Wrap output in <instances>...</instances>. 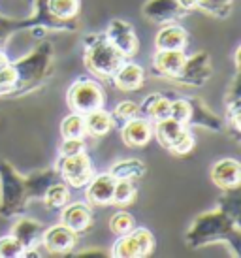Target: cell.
<instances>
[{
	"instance_id": "6da1fadb",
	"label": "cell",
	"mask_w": 241,
	"mask_h": 258,
	"mask_svg": "<svg viewBox=\"0 0 241 258\" xmlns=\"http://www.w3.org/2000/svg\"><path fill=\"white\" fill-rule=\"evenodd\" d=\"M120 64V51L111 43H98L89 53V66L100 76L113 74Z\"/></svg>"
},
{
	"instance_id": "7a4b0ae2",
	"label": "cell",
	"mask_w": 241,
	"mask_h": 258,
	"mask_svg": "<svg viewBox=\"0 0 241 258\" xmlns=\"http://www.w3.org/2000/svg\"><path fill=\"white\" fill-rule=\"evenodd\" d=\"M70 104L72 108L79 113H91L100 108L102 104V93L94 83H78L70 91Z\"/></svg>"
},
{
	"instance_id": "3957f363",
	"label": "cell",
	"mask_w": 241,
	"mask_h": 258,
	"mask_svg": "<svg viewBox=\"0 0 241 258\" xmlns=\"http://www.w3.org/2000/svg\"><path fill=\"white\" fill-rule=\"evenodd\" d=\"M153 249V237L147 230H134L130 236L120 237L115 245V256H143Z\"/></svg>"
},
{
	"instance_id": "277c9868",
	"label": "cell",
	"mask_w": 241,
	"mask_h": 258,
	"mask_svg": "<svg viewBox=\"0 0 241 258\" xmlns=\"http://www.w3.org/2000/svg\"><path fill=\"white\" fill-rule=\"evenodd\" d=\"M63 173L64 177L76 186H83L85 183H89L92 175L91 164L83 153H76V155L66 157V160L63 162Z\"/></svg>"
},
{
	"instance_id": "5b68a950",
	"label": "cell",
	"mask_w": 241,
	"mask_h": 258,
	"mask_svg": "<svg viewBox=\"0 0 241 258\" xmlns=\"http://www.w3.org/2000/svg\"><path fill=\"white\" fill-rule=\"evenodd\" d=\"M239 164L235 160H220L213 168V181L222 188H234L239 185Z\"/></svg>"
},
{
	"instance_id": "8992f818",
	"label": "cell",
	"mask_w": 241,
	"mask_h": 258,
	"mask_svg": "<svg viewBox=\"0 0 241 258\" xmlns=\"http://www.w3.org/2000/svg\"><path fill=\"white\" fill-rule=\"evenodd\" d=\"M109 38L115 49L120 51V55H132V51L138 45L130 27L120 21H113V25L109 27Z\"/></svg>"
},
{
	"instance_id": "52a82bcc",
	"label": "cell",
	"mask_w": 241,
	"mask_h": 258,
	"mask_svg": "<svg viewBox=\"0 0 241 258\" xmlns=\"http://www.w3.org/2000/svg\"><path fill=\"white\" fill-rule=\"evenodd\" d=\"M76 243V232H72L68 226H53L45 234V245L55 252H66L70 251Z\"/></svg>"
},
{
	"instance_id": "ba28073f",
	"label": "cell",
	"mask_w": 241,
	"mask_h": 258,
	"mask_svg": "<svg viewBox=\"0 0 241 258\" xmlns=\"http://www.w3.org/2000/svg\"><path fill=\"white\" fill-rule=\"evenodd\" d=\"M113 188H115V177L111 173L109 175H100L89 186L87 196L94 204H106V202H109L113 198Z\"/></svg>"
},
{
	"instance_id": "9c48e42d",
	"label": "cell",
	"mask_w": 241,
	"mask_h": 258,
	"mask_svg": "<svg viewBox=\"0 0 241 258\" xmlns=\"http://www.w3.org/2000/svg\"><path fill=\"white\" fill-rule=\"evenodd\" d=\"M155 64L160 72L168 76H175L183 70L185 57L179 49H160V53L155 57Z\"/></svg>"
},
{
	"instance_id": "30bf717a",
	"label": "cell",
	"mask_w": 241,
	"mask_h": 258,
	"mask_svg": "<svg viewBox=\"0 0 241 258\" xmlns=\"http://www.w3.org/2000/svg\"><path fill=\"white\" fill-rule=\"evenodd\" d=\"M123 138L128 145H143L151 138V124L143 119H130L123 130Z\"/></svg>"
},
{
	"instance_id": "8fae6325",
	"label": "cell",
	"mask_w": 241,
	"mask_h": 258,
	"mask_svg": "<svg viewBox=\"0 0 241 258\" xmlns=\"http://www.w3.org/2000/svg\"><path fill=\"white\" fill-rule=\"evenodd\" d=\"M91 222V213L85 206L81 204H76V206H70V208L64 211V226H68L72 232H81L85 230Z\"/></svg>"
},
{
	"instance_id": "7c38bea8",
	"label": "cell",
	"mask_w": 241,
	"mask_h": 258,
	"mask_svg": "<svg viewBox=\"0 0 241 258\" xmlns=\"http://www.w3.org/2000/svg\"><path fill=\"white\" fill-rule=\"evenodd\" d=\"M185 30L179 27H166L164 30L158 32L156 38V45L160 49H179L185 43Z\"/></svg>"
},
{
	"instance_id": "4fadbf2b",
	"label": "cell",
	"mask_w": 241,
	"mask_h": 258,
	"mask_svg": "<svg viewBox=\"0 0 241 258\" xmlns=\"http://www.w3.org/2000/svg\"><path fill=\"white\" fill-rule=\"evenodd\" d=\"M142 79H143V72L140 66L127 64V66H123V68L119 70V74H117V85H119L120 89L130 91V89L140 87Z\"/></svg>"
},
{
	"instance_id": "5bb4252c",
	"label": "cell",
	"mask_w": 241,
	"mask_h": 258,
	"mask_svg": "<svg viewBox=\"0 0 241 258\" xmlns=\"http://www.w3.org/2000/svg\"><path fill=\"white\" fill-rule=\"evenodd\" d=\"M181 130H183L181 122L175 121V119H171V117H166V119H160L158 124H156V136L160 140V144L166 145V147H170L171 140L177 136Z\"/></svg>"
},
{
	"instance_id": "9a60e30c",
	"label": "cell",
	"mask_w": 241,
	"mask_h": 258,
	"mask_svg": "<svg viewBox=\"0 0 241 258\" xmlns=\"http://www.w3.org/2000/svg\"><path fill=\"white\" fill-rule=\"evenodd\" d=\"M145 172L142 162L138 160H125L120 164H115L111 168V175L117 179H128V177H136V175H142Z\"/></svg>"
},
{
	"instance_id": "2e32d148",
	"label": "cell",
	"mask_w": 241,
	"mask_h": 258,
	"mask_svg": "<svg viewBox=\"0 0 241 258\" xmlns=\"http://www.w3.org/2000/svg\"><path fill=\"white\" fill-rule=\"evenodd\" d=\"M85 126L91 130L92 134H106L109 126H111V119H109V115L104 113V111H98V109H94L89 113L87 117V122Z\"/></svg>"
},
{
	"instance_id": "e0dca14e",
	"label": "cell",
	"mask_w": 241,
	"mask_h": 258,
	"mask_svg": "<svg viewBox=\"0 0 241 258\" xmlns=\"http://www.w3.org/2000/svg\"><path fill=\"white\" fill-rule=\"evenodd\" d=\"M145 111L151 115V117H155V119H166V117H170V102L160 98L158 94H153L147 98L145 102Z\"/></svg>"
},
{
	"instance_id": "ac0fdd59",
	"label": "cell",
	"mask_w": 241,
	"mask_h": 258,
	"mask_svg": "<svg viewBox=\"0 0 241 258\" xmlns=\"http://www.w3.org/2000/svg\"><path fill=\"white\" fill-rule=\"evenodd\" d=\"M85 132V121L81 115H70L66 117L63 122V134L66 138H81V134Z\"/></svg>"
},
{
	"instance_id": "d6986e66",
	"label": "cell",
	"mask_w": 241,
	"mask_h": 258,
	"mask_svg": "<svg viewBox=\"0 0 241 258\" xmlns=\"http://www.w3.org/2000/svg\"><path fill=\"white\" fill-rule=\"evenodd\" d=\"M134 198V186L128 183V179H119L115 181V188H113V198L117 204H127Z\"/></svg>"
},
{
	"instance_id": "ffe728a7",
	"label": "cell",
	"mask_w": 241,
	"mask_h": 258,
	"mask_svg": "<svg viewBox=\"0 0 241 258\" xmlns=\"http://www.w3.org/2000/svg\"><path fill=\"white\" fill-rule=\"evenodd\" d=\"M49 6L61 17H72L78 12V0H51Z\"/></svg>"
},
{
	"instance_id": "44dd1931",
	"label": "cell",
	"mask_w": 241,
	"mask_h": 258,
	"mask_svg": "<svg viewBox=\"0 0 241 258\" xmlns=\"http://www.w3.org/2000/svg\"><path fill=\"white\" fill-rule=\"evenodd\" d=\"M45 200H47L51 208H61L68 200V190L63 185H53L45 194Z\"/></svg>"
},
{
	"instance_id": "7402d4cb",
	"label": "cell",
	"mask_w": 241,
	"mask_h": 258,
	"mask_svg": "<svg viewBox=\"0 0 241 258\" xmlns=\"http://www.w3.org/2000/svg\"><path fill=\"white\" fill-rule=\"evenodd\" d=\"M21 252H23V243L15 236L0 239V256H19Z\"/></svg>"
},
{
	"instance_id": "603a6c76",
	"label": "cell",
	"mask_w": 241,
	"mask_h": 258,
	"mask_svg": "<svg viewBox=\"0 0 241 258\" xmlns=\"http://www.w3.org/2000/svg\"><path fill=\"white\" fill-rule=\"evenodd\" d=\"M109 226H111V230H113L115 234L125 236V234H128L132 230V217L128 215V213H117V215H113Z\"/></svg>"
},
{
	"instance_id": "cb8c5ba5",
	"label": "cell",
	"mask_w": 241,
	"mask_h": 258,
	"mask_svg": "<svg viewBox=\"0 0 241 258\" xmlns=\"http://www.w3.org/2000/svg\"><path fill=\"white\" fill-rule=\"evenodd\" d=\"M170 147L173 151H175V153H181V155H183V153H187V151L192 149V136L189 134V132H187V130L183 128L177 134V136L171 140Z\"/></svg>"
},
{
	"instance_id": "d4e9b609",
	"label": "cell",
	"mask_w": 241,
	"mask_h": 258,
	"mask_svg": "<svg viewBox=\"0 0 241 258\" xmlns=\"http://www.w3.org/2000/svg\"><path fill=\"white\" fill-rule=\"evenodd\" d=\"M170 117L183 124L191 117V106H189V102L177 100L173 102V104H170Z\"/></svg>"
},
{
	"instance_id": "484cf974",
	"label": "cell",
	"mask_w": 241,
	"mask_h": 258,
	"mask_svg": "<svg viewBox=\"0 0 241 258\" xmlns=\"http://www.w3.org/2000/svg\"><path fill=\"white\" fill-rule=\"evenodd\" d=\"M136 113H138V106L134 102H123L115 108V117L119 121H130L136 117Z\"/></svg>"
},
{
	"instance_id": "4316f807",
	"label": "cell",
	"mask_w": 241,
	"mask_h": 258,
	"mask_svg": "<svg viewBox=\"0 0 241 258\" xmlns=\"http://www.w3.org/2000/svg\"><path fill=\"white\" fill-rule=\"evenodd\" d=\"M83 149V144L79 138H68L63 144V155L64 157H70V155H76V153H81Z\"/></svg>"
},
{
	"instance_id": "83f0119b",
	"label": "cell",
	"mask_w": 241,
	"mask_h": 258,
	"mask_svg": "<svg viewBox=\"0 0 241 258\" xmlns=\"http://www.w3.org/2000/svg\"><path fill=\"white\" fill-rule=\"evenodd\" d=\"M15 81V72L10 68V66H2L0 68V87L4 85H12Z\"/></svg>"
}]
</instances>
